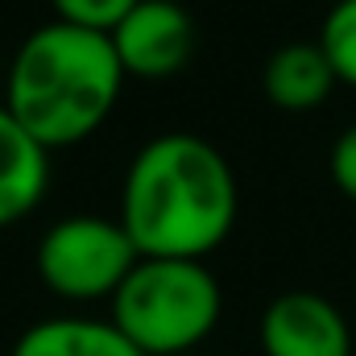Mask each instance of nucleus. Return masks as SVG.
Returning <instances> with one entry per match:
<instances>
[{
  "label": "nucleus",
  "mask_w": 356,
  "mask_h": 356,
  "mask_svg": "<svg viewBox=\"0 0 356 356\" xmlns=\"http://www.w3.org/2000/svg\"><path fill=\"white\" fill-rule=\"evenodd\" d=\"M236 211L241 191L228 158L195 133H162L129 162L116 220L141 257L203 261L228 241Z\"/></svg>",
  "instance_id": "nucleus-1"
},
{
  "label": "nucleus",
  "mask_w": 356,
  "mask_h": 356,
  "mask_svg": "<svg viewBox=\"0 0 356 356\" xmlns=\"http://www.w3.org/2000/svg\"><path fill=\"white\" fill-rule=\"evenodd\" d=\"M120 91L124 71L108 33L46 21L17 46L0 104L38 145L54 154L99 133Z\"/></svg>",
  "instance_id": "nucleus-2"
},
{
  "label": "nucleus",
  "mask_w": 356,
  "mask_h": 356,
  "mask_svg": "<svg viewBox=\"0 0 356 356\" xmlns=\"http://www.w3.org/2000/svg\"><path fill=\"white\" fill-rule=\"evenodd\" d=\"M108 307V323L141 356H186L216 332L224 290L203 261L141 257Z\"/></svg>",
  "instance_id": "nucleus-3"
},
{
  "label": "nucleus",
  "mask_w": 356,
  "mask_h": 356,
  "mask_svg": "<svg viewBox=\"0 0 356 356\" xmlns=\"http://www.w3.org/2000/svg\"><path fill=\"white\" fill-rule=\"evenodd\" d=\"M38 277L63 302H99L120 290V282L141 261L137 245L120 220L63 216L38 241Z\"/></svg>",
  "instance_id": "nucleus-4"
},
{
  "label": "nucleus",
  "mask_w": 356,
  "mask_h": 356,
  "mask_svg": "<svg viewBox=\"0 0 356 356\" xmlns=\"http://www.w3.org/2000/svg\"><path fill=\"white\" fill-rule=\"evenodd\" d=\"M124 79H175L195 54V21L178 0H141L108 33Z\"/></svg>",
  "instance_id": "nucleus-5"
},
{
  "label": "nucleus",
  "mask_w": 356,
  "mask_h": 356,
  "mask_svg": "<svg viewBox=\"0 0 356 356\" xmlns=\"http://www.w3.org/2000/svg\"><path fill=\"white\" fill-rule=\"evenodd\" d=\"M266 356H353V332L336 302L311 290L277 294L261 315Z\"/></svg>",
  "instance_id": "nucleus-6"
},
{
  "label": "nucleus",
  "mask_w": 356,
  "mask_h": 356,
  "mask_svg": "<svg viewBox=\"0 0 356 356\" xmlns=\"http://www.w3.org/2000/svg\"><path fill=\"white\" fill-rule=\"evenodd\" d=\"M50 186V149L38 145L0 104V228L21 224Z\"/></svg>",
  "instance_id": "nucleus-7"
},
{
  "label": "nucleus",
  "mask_w": 356,
  "mask_h": 356,
  "mask_svg": "<svg viewBox=\"0 0 356 356\" xmlns=\"http://www.w3.org/2000/svg\"><path fill=\"white\" fill-rule=\"evenodd\" d=\"M261 88H266L269 104L282 112H311L332 95L336 71H332L327 54L319 50V42H290L269 54L266 71H261Z\"/></svg>",
  "instance_id": "nucleus-8"
},
{
  "label": "nucleus",
  "mask_w": 356,
  "mask_h": 356,
  "mask_svg": "<svg viewBox=\"0 0 356 356\" xmlns=\"http://www.w3.org/2000/svg\"><path fill=\"white\" fill-rule=\"evenodd\" d=\"M8 356H141L108 319L58 315L25 327Z\"/></svg>",
  "instance_id": "nucleus-9"
},
{
  "label": "nucleus",
  "mask_w": 356,
  "mask_h": 356,
  "mask_svg": "<svg viewBox=\"0 0 356 356\" xmlns=\"http://www.w3.org/2000/svg\"><path fill=\"white\" fill-rule=\"evenodd\" d=\"M319 50L327 54L336 83L356 88V0H336L319 29Z\"/></svg>",
  "instance_id": "nucleus-10"
},
{
  "label": "nucleus",
  "mask_w": 356,
  "mask_h": 356,
  "mask_svg": "<svg viewBox=\"0 0 356 356\" xmlns=\"http://www.w3.org/2000/svg\"><path fill=\"white\" fill-rule=\"evenodd\" d=\"M141 0H50L54 21L79 25V29H95V33H112Z\"/></svg>",
  "instance_id": "nucleus-11"
},
{
  "label": "nucleus",
  "mask_w": 356,
  "mask_h": 356,
  "mask_svg": "<svg viewBox=\"0 0 356 356\" xmlns=\"http://www.w3.org/2000/svg\"><path fill=\"white\" fill-rule=\"evenodd\" d=\"M327 170H332V182L356 199V124H348L340 137H336V145H332V158H327Z\"/></svg>",
  "instance_id": "nucleus-12"
}]
</instances>
